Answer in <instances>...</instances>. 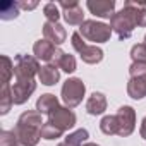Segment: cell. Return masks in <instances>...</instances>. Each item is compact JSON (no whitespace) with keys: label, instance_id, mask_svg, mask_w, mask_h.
<instances>
[{"label":"cell","instance_id":"6da1fadb","mask_svg":"<svg viewBox=\"0 0 146 146\" xmlns=\"http://www.w3.org/2000/svg\"><path fill=\"white\" fill-rule=\"evenodd\" d=\"M143 7H146V0H125L122 11L112 16L110 28L120 40L131 38L134 28L137 26V11Z\"/></svg>","mask_w":146,"mask_h":146},{"label":"cell","instance_id":"7a4b0ae2","mask_svg":"<svg viewBox=\"0 0 146 146\" xmlns=\"http://www.w3.org/2000/svg\"><path fill=\"white\" fill-rule=\"evenodd\" d=\"M41 113L38 110H26L19 115L17 124L14 127V134L21 146H36L41 139V127H43Z\"/></svg>","mask_w":146,"mask_h":146},{"label":"cell","instance_id":"3957f363","mask_svg":"<svg viewBox=\"0 0 146 146\" xmlns=\"http://www.w3.org/2000/svg\"><path fill=\"white\" fill-rule=\"evenodd\" d=\"M70 43H72V48L79 53V57L84 64L95 65V64H100L103 60V50L96 45H88L84 41V38L79 35V31L70 36Z\"/></svg>","mask_w":146,"mask_h":146},{"label":"cell","instance_id":"277c9868","mask_svg":"<svg viewBox=\"0 0 146 146\" xmlns=\"http://www.w3.org/2000/svg\"><path fill=\"white\" fill-rule=\"evenodd\" d=\"M112 28L110 24H105V23H100V21H84L81 26H79V35L88 40V41H93V43H107L112 36Z\"/></svg>","mask_w":146,"mask_h":146},{"label":"cell","instance_id":"5b68a950","mask_svg":"<svg viewBox=\"0 0 146 146\" xmlns=\"http://www.w3.org/2000/svg\"><path fill=\"white\" fill-rule=\"evenodd\" d=\"M84 93L86 86L79 78H69L62 86V102L65 103L67 108H74L83 102Z\"/></svg>","mask_w":146,"mask_h":146},{"label":"cell","instance_id":"8992f818","mask_svg":"<svg viewBox=\"0 0 146 146\" xmlns=\"http://www.w3.org/2000/svg\"><path fill=\"white\" fill-rule=\"evenodd\" d=\"M40 69L41 65L38 64L36 57L19 53L14 58V78L16 79H35V76H38Z\"/></svg>","mask_w":146,"mask_h":146},{"label":"cell","instance_id":"52a82bcc","mask_svg":"<svg viewBox=\"0 0 146 146\" xmlns=\"http://www.w3.org/2000/svg\"><path fill=\"white\" fill-rule=\"evenodd\" d=\"M115 117H117V122H119V136L120 137L131 136L136 129V112H134V108L129 107V105H122L117 110Z\"/></svg>","mask_w":146,"mask_h":146},{"label":"cell","instance_id":"ba28073f","mask_svg":"<svg viewBox=\"0 0 146 146\" xmlns=\"http://www.w3.org/2000/svg\"><path fill=\"white\" fill-rule=\"evenodd\" d=\"M48 120H50L53 125H57L58 129H62V131L65 132V131H69V129H72V127L76 125L78 117H76V113L72 112L70 108H67V107H58V108H55V110L48 115Z\"/></svg>","mask_w":146,"mask_h":146},{"label":"cell","instance_id":"9c48e42d","mask_svg":"<svg viewBox=\"0 0 146 146\" xmlns=\"http://www.w3.org/2000/svg\"><path fill=\"white\" fill-rule=\"evenodd\" d=\"M35 91H36V81L35 79H16V83L12 84L14 105L26 103Z\"/></svg>","mask_w":146,"mask_h":146},{"label":"cell","instance_id":"30bf717a","mask_svg":"<svg viewBox=\"0 0 146 146\" xmlns=\"http://www.w3.org/2000/svg\"><path fill=\"white\" fill-rule=\"evenodd\" d=\"M58 7L62 9V16L69 26H81L84 23L83 9L76 0H72V2H60Z\"/></svg>","mask_w":146,"mask_h":146},{"label":"cell","instance_id":"8fae6325","mask_svg":"<svg viewBox=\"0 0 146 146\" xmlns=\"http://www.w3.org/2000/svg\"><path fill=\"white\" fill-rule=\"evenodd\" d=\"M88 11L102 19H112L115 14V2L113 0H88L86 2Z\"/></svg>","mask_w":146,"mask_h":146},{"label":"cell","instance_id":"7c38bea8","mask_svg":"<svg viewBox=\"0 0 146 146\" xmlns=\"http://www.w3.org/2000/svg\"><path fill=\"white\" fill-rule=\"evenodd\" d=\"M43 36L45 40H48L50 43H53L55 46L62 45L67 38V31L60 23H45L43 24Z\"/></svg>","mask_w":146,"mask_h":146},{"label":"cell","instance_id":"4fadbf2b","mask_svg":"<svg viewBox=\"0 0 146 146\" xmlns=\"http://www.w3.org/2000/svg\"><path fill=\"white\" fill-rule=\"evenodd\" d=\"M55 52H57V46L53 43H50L48 40H38L35 45H33V53L38 60H45L48 64H52L53 57H55Z\"/></svg>","mask_w":146,"mask_h":146},{"label":"cell","instance_id":"5bb4252c","mask_svg":"<svg viewBox=\"0 0 146 146\" xmlns=\"http://www.w3.org/2000/svg\"><path fill=\"white\" fill-rule=\"evenodd\" d=\"M105 110H107V98H105V95L100 93V91L91 93V96L86 102V112L90 115H102Z\"/></svg>","mask_w":146,"mask_h":146},{"label":"cell","instance_id":"9a60e30c","mask_svg":"<svg viewBox=\"0 0 146 146\" xmlns=\"http://www.w3.org/2000/svg\"><path fill=\"white\" fill-rule=\"evenodd\" d=\"M38 79H40V83L45 84V86H53V84H57L58 79H60V72H58L57 65H53V64H45V65H41V69H40V72H38Z\"/></svg>","mask_w":146,"mask_h":146},{"label":"cell","instance_id":"2e32d148","mask_svg":"<svg viewBox=\"0 0 146 146\" xmlns=\"http://www.w3.org/2000/svg\"><path fill=\"white\" fill-rule=\"evenodd\" d=\"M58 98L52 93H45L41 95L38 100H36V110L41 113V115H50L55 108H58Z\"/></svg>","mask_w":146,"mask_h":146},{"label":"cell","instance_id":"e0dca14e","mask_svg":"<svg viewBox=\"0 0 146 146\" xmlns=\"http://www.w3.org/2000/svg\"><path fill=\"white\" fill-rule=\"evenodd\" d=\"M127 95L132 100H143L146 96V78H129Z\"/></svg>","mask_w":146,"mask_h":146},{"label":"cell","instance_id":"ac0fdd59","mask_svg":"<svg viewBox=\"0 0 146 146\" xmlns=\"http://www.w3.org/2000/svg\"><path fill=\"white\" fill-rule=\"evenodd\" d=\"M12 105H14L12 86L11 84H2V91H0V115H7L11 112Z\"/></svg>","mask_w":146,"mask_h":146},{"label":"cell","instance_id":"d6986e66","mask_svg":"<svg viewBox=\"0 0 146 146\" xmlns=\"http://www.w3.org/2000/svg\"><path fill=\"white\" fill-rule=\"evenodd\" d=\"M19 5L17 2H12V0H7V2H2L0 4V19L2 21H11V19H16L19 16Z\"/></svg>","mask_w":146,"mask_h":146},{"label":"cell","instance_id":"ffe728a7","mask_svg":"<svg viewBox=\"0 0 146 146\" xmlns=\"http://www.w3.org/2000/svg\"><path fill=\"white\" fill-rule=\"evenodd\" d=\"M100 131L103 134H107V136H113V134L119 136V122H117V117L115 115H105L100 120Z\"/></svg>","mask_w":146,"mask_h":146},{"label":"cell","instance_id":"44dd1931","mask_svg":"<svg viewBox=\"0 0 146 146\" xmlns=\"http://www.w3.org/2000/svg\"><path fill=\"white\" fill-rule=\"evenodd\" d=\"M88 137H90V132L86 129H78L74 132H70L64 141L67 144H70V146H83V143L88 141Z\"/></svg>","mask_w":146,"mask_h":146},{"label":"cell","instance_id":"7402d4cb","mask_svg":"<svg viewBox=\"0 0 146 146\" xmlns=\"http://www.w3.org/2000/svg\"><path fill=\"white\" fill-rule=\"evenodd\" d=\"M62 134H64V131H62V129H58L57 125H53L50 120H48V122H45V124H43V127H41V137H43V139H46V141L58 139V137H62Z\"/></svg>","mask_w":146,"mask_h":146},{"label":"cell","instance_id":"603a6c76","mask_svg":"<svg viewBox=\"0 0 146 146\" xmlns=\"http://www.w3.org/2000/svg\"><path fill=\"white\" fill-rule=\"evenodd\" d=\"M43 14H45V17H46L48 23H58V19H60V16H62L60 7H58V4H55V2L45 4V5H43Z\"/></svg>","mask_w":146,"mask_h":146},{"label":"cell","instance_id":"cb8c5ba5","mask_svg":"<svg viewBox=\"0 0 146 146\" xmlns=\"http://www.w3.org/2000/svg\"><path fill=\"white\" fill-rule=\"evenodd\" d=\"M0 60H2V84H9L11 78L14 76V62L7 55H2Z\"/></svg>","mask_w":146,"mask_h":146},{"label":"cell","instance_id":"d4e9b609","mask_svg":"<svg viewBox=\"0 0 146 146\" xmlns=\"http://www.w3.org/2000/svg\"><path fill=\"white\" fill-rule=\"evenodd\" d=\"M57 67L62 69L64 72H67V74H70V72H74V70L78 69V65H76V58L72 57V55H69V53L64 52V55H62V57L58 58V62H57Z\"/></svg>","mask_w":146,"mask_h":146},{"label":"cell","instance_id":"484cf974","mask_svg":"<svg viewBox=\"0 0 146 146\" xmlns=\"http://www.w3.org/2000/svg\"><path fill=\"white\" fill-rule=\"evenodd\" d=\"M131 58L132 62H146V45L137 43L131 48Z\"/></svg>","mask_w":146,"mask_h":146},{"label":"cell","instance_id":"4316f807","mask_svg":"<svg viewBox=\"0 0 146 146\" xmlns=\"http://www.w3.org/2000/svg\"><path fill=\"white\" fill-rule=\"evenodd\" d=\"M0 146H21L14 131H2L0 132Z\"/></svg>","mask_w":146,"mask_h":146},{"label":"cell","instance_id":"83f0119b","mask_svg":"<svg viewBox=\"0 0 146 146\" xmlns=\"http://www.w3.org/2000/svg\"><path fill=\"white\" fill-rule=\"evenodd\" d=\"M131 78H146V62H132L129 67Z\"/></svg>","mask_w":146,"mask_h":146},{"label":"cell","instance_id":"f1b7e54d","mask_svg":"<svg viewBox=\"0 0 146 146\" xmlns=\"http://www.w3.org/2000/svg\"><path fill=\"white\" fill-rule=\"evenodd\" d=\"M137 26L139 28H146V7L137 11Z\"/></svg>","mask_w":146,"mask_h":146},{"label":"cell","instance_id":"f546056e","mask_svg":"<svg viewBox=\"0 0 146 146\" xmlns=\"http://www.w3.org/2000/svg\"><path fill=\"white\" fill-rule=\"evenodd\" d=\"M17 5L19 9H24V11H33L38 7V2H24V0H17Z\"/></svg>","mask_w":146,"mask_h":146},{"label":"cell","instance_id":"4dcf8cb0","mask_svg":"<svg viewBox=\"0 0 146 146\" xmlns=\"http://www.w3.org/2000/svg\"><path fill=\"white\" fill-rule=\"evenodd\" d=\"M139 134H141V137H143V139H146V117H144V119H143V122H141Z\"/></svg>","mask_w":146,"mask_h":146},{"label":"cell","instance_id":"1f68e13d","mask_svg":"<svg viewBox=\"0 0 146 146\" xmlns=\"http://www.w3.org/2000/svg\"><path fill=\"white\" fill-rule=\"evenodd\" d=\"M83 146H100V144H96V143H84Z\"/></svg>","mask_w":146,"mask_h":146},{"label":"cell","instance_id":"d6a6232c","mask_svg":"<svg viewBox=\"0 0 146 146\" xmlns=\"http://www.w3.org/2000/svg\"><path fill=\"white\" fill-rule=\"evenodd\" d=\"M57 146H70V144H67V143L64 141V143H60V144H57Z\"/></svg>","mask_w":146,"mask_h":146},{"label":"cell","instance_id":"836d02e7","mask_svg":"<svg viewBox=\"0 0 146 146\" xmlns=\"http://www.w3.org/2000/svg\"><path fill=\"white\" fill-rule=\"evenodd\" d=\"M144 45H146V35H144Z\"/></svg>","mask_w":146,"mask_h":146}]
</instances>
